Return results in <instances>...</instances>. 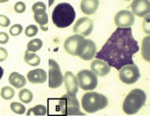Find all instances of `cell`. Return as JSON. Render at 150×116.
Returning a JSON list of instances; mask_svg holds the SVG:
<instances>
[{"label":"cell","mask_w":150,"mask_h":116,"mask_svg":"<svg viewBox=\"0 0 150 116\" xmlns=\"http://www.w3.org/2000/svg\"><path fill=\"white\" fill-rule=\"evenodd\" d=\"M138 51L139 45L133 37L131 27L116 28L95 56L110 67L120 70L125 65L134 64L133 55Z\"/></svg>","instance_id":"cell-1"},{"label":"cell","mask_w":150,"mask_h":116,"mask_svg":"<svg viewBox=\"0 0 150 116\" xmlns=\"http://www.w3.org/2000/svg\"><path fill=\"white\" fill-rule=\"evenodd\" d=\"M73 6L66 2H62L55 6L52 11V22L57 28H66L73 23L75 19Z\"/></svg>","instance_id":"cell-2"},{"label":"cell","mask_w":150,"mask_h":116,"mask_svg":"<svg viewBox=\"0 0 150 116\" xmlns=\"http://www.w3.org/2000/svg\"><path fill=\"white\" fill-rule=\"evenodd\" d=\"M146 102V94L141 89H133L123 101V111L128 115L136 114Z\"/></svg>","instance_id":"cell-3"},{"label":"cell","mask_w":150,"mask_h":116,"mask_svg":"<svg viewBox=\"0 0 150 116\" xmlns=\"http://www.w3.org/2000/svg\"><path fill=\"white\" fill-rule=\"evenodd\" d=\"M81 105L84 111L87 113H95L104 109L108 105V99L103 94L97 92H86L82 96Z\"/></svg>","instance_id":"cell-4"},{"label":"cell","mask_w":150,"mask_h":116,"mask_svg":"<svg viewBox=\"0 0 150 116\" xmlns=\"http://www.w3.org/2000/svg\"><path fill=\"white\" fill-rule=\"evenodd\" d=\"M59 109L60 112L64 115H84L80 111V104L76 95L67 92L59 99Z\"/></svg>","instance_id":"cell-5"},{"label":"cell","mask_w":150,"mask_h":116,"mask_svg":"<svg viewBox=\"0 0 150 116\" xmlns=\"http://www.w3.org/2000/svg\"><path fill=\"white\" fill-rule=\"evenodd\" d=\"M78 86L83 90H94L97 87V75L91 70H81L77 74Z\"/></svg>","instance_id":"cell-6"},{"label":"cell","mask_w":150,"mask_h":116,"mask_svg":"<svg viewBox=\"0 0 150 116\" xmlns=\"http://www.w3.org/2000/svg\"><path fill=\"white\" fill-rule=\"evenodd\" d=\"M64 76L60 70L59 64L54 59H49L48 71V85L51 89H56L63 84Z\"/></svg>","instance_id":"cell-7"},{"label":"cell","mask_w":150,"mask_h":116,"mask_svg":"<svg viewBox=\"0 0 150 116\" xmlns=\"http://www.w3.org/2000/svg\"><path fill=\"white\" fill-rule=\"evenodd\" d=\"M96 44L93 40L91 39H83L81 40L80 44H79L78 50H77V56H79L82 60H91L92 58L95 57L96 55Z\"/></svg>","instance_id":"cell-8"},{"label":"cell","mask_w":150,"mask_h":116,"mask_svg":"<svg viewBox=\"0 0 150 116\" xmlns=\"http://www.w3.org/2000/svg\"><path fill=\"white\" fill-rule=\"evenodd\" d=\"M140 78V71L137 65H125L119 70V79L125 84H133Z\"/></svg>","instance_id":"cell-9"},{"label":"cell","mask_w":150,"mask_h":116,"mask_svg":"<svg viewBox=\"0 0 150 116\" xmlns=\"http://www.w3.org/2000/svg\"><path fill=\"white\" fill-rule=\"evenodd\" d=\"M92 30L93 21L88 17H81L80 19H78L73 27V32L75 34L83 36V37L91 34Z\"/></svg>","instance_id":"cell-10"},{"label":"cell","mask_w":150,"mask_h":116,"mask_svg":"<svg viewBox=\"0 0 150 116\" xmlns=\"http://www.w3.org/2000/svg\"><path fill=\"white\" fill-rule=\"evenodd\" d=\"M114 22L117 28H130L134 23V16L128 10H120L115 15Z\"/></svg>","instance_id":"cell-11"},{"label":"cell","mask_w":150,"mask_h":116,"mask_svg":"<svg viewBox=\"0 0 150 116\" xmlns=\"http://www.w3.org/2000/svg\"><path fill=\"white\" fill-rule=\"evenodd\" d=\"M83 38H84L83 36L76 35V34L70 36V37H68L64 41V45H63L64 50L70 55L77 56V50H78L79 44H80L81 40Z\"/></svg>","instance_id":"cell-12"},{"label":"cell","mask_w":150,"mask_h":116,"mask_svg":"<svg viewBox=\"0 0 150 116\" xmlns=\"http://www.w3.org/2000/svg\"><path fill=\"white\" fill-rule=\"evenodd\" d=\"M133 13L138 17H144L149 13V1L148 0H134L131 3Z\"/></svg>","instance_id":"cell-13"},{"label":"cell","mask_w":150,"mask_h":116,"mask_svg":"<svg viewBox=\"0 0 150 116\" xmlns=\"http://www.w3.org/2000/svg\"><path fill=\"white\" fill-rule=\"evenodd\" d=\"M64 83L66 90L68 93L74 94L76 95V93L78 92V81H77V77L72 73L71 71H67L64 74Z\"/></svg>","instance_id":"cell-14"},{"label":"cell","mask_w":150,"mask_h":116,"mask_svg":"<svg viewBox=\"0 0 150 116\" xmlns=\"http://www.w3.org/2000/svg\"><path fill=\"white\" fill-rule=\"evenodd\" d=\"M90 66H91V71H93L96 75L101 76V77L107 75L110 72V68H111L105 61L100 60V59L93 60V61L91 62Z\"/></svg>","instance_id":"cell-15"},{"label":"cell","mask_w":150,"mask_h":116,"mask_svg":"<svg viewBox=\"0 0 150 116\" xmlns=\"http://www.w3.org/2000/svg\"><path fill=\"white\" fill-rule=\"evenodd\" d=\"M27 79L32 84H42L47 80V73L43 69H33L27 73Z\"/></svg>","instance_id":"cell-16"},{"label":"cell","mask_w":150,"mask_h":116,"mask_svg":"<svg viewBox=\"0 0 150 116\" xmlns=\"http://www.w3.org/2000/svg\"><path fill=\"white\" fill-rule=\"evenodd\" d=\"M99 1L98 0H82L80 2V9L84 14L91 15L94 14L98 9Z\"/></svg>","instance_id":"cell-17"},{"label":"cell","mask_w":150,"mask_h":116,"mask_svg":"<svg viewBox=\"0 0 150 116\" xmlns=\"http://www.w3.org/2000/svg\"><path fill=\"white\" fill-rule=\"evenodd\" d=\"M8 81L12 86L17 89L23 88V87L26 85V83H27L25 77H24L22 74L18 73V72H12V73L9 74Z\"/></svg>","instance_id":"cell-18"},{"label":"cell","mask_w":150,"mask_h":116,"mask_svg":"<svg viewBox=\"0 0 150 116\" xmlns=\"http://www.w3.org/2000/svg\"><path fill=\"white\" fill-rule=\"evenodd\" d=\"M24 60L30 66H38L40 64V57L35 53L29 52L27 50H26L25 54H24Z\"/></svg>","instance_id":"cell-19"},{"label":"cell","mask_w":150,"mask_h":116,"mask_svg":"<svg viewBox=\"0 0 150 116\" xmlns=\"http://www.w3.org/2000/svg\"><path fill=\"white\" fill-rule=\"evenodd\" d=\"M18 97L21 102H23L24 104H27V103H30L33 100V93L29 89L21 88V90L18 93Z\"/></svg>","instance_id":"cell-20"},{"label":"cell","mask_w":150,"mask_h":116,"mask_svg":"<svg viewBox=\"0 0 150 116\" xmlns=\"http://www.w3.org/2000/svg\"><path fill=\"white\" fill-rule=\"evenodd\" d=\"M43 42L40 38H35V39L30 40L27 43V51L29 52H37L42 48Z\"/></svg>","instance_id":"cell-21"},{"label":"cell","mask_w":150,"mask_h":116,"mask_svg":"<svg viewBox=\"0 0 150 116\" xmlns=\"http://www.w3.org/2000/svg\"><path fill=\"white\" fill-rule=\"evenodd\" d=\"M46 112H47L46 107H45L44 105L40 104V105H36V106H34V107L30 108V109L27 111L26 115H28V116H30V115H41V116H43V115H46Z\"/></svg>","instance_id":"cell-22"},{"label":"cell","mask_w":150,"mask_h":116,"mask_svg":"<svg viewBox=\"0 0 150 116\" xmlns=\"http://www.w3.org/2000/svg\"><path fill=\"white\" fill-rule=\"evenodd\" d=\"M0 95L1 97L4 99V100H10L14 97L15 95V92H14V89L12 87H9V86H4L1 88L0 90Z\"/></svg>","instance_id":"cell-23"},{"label":"cell","mask_w":150,"mask_h":116,"mask_svg":"<svg viewBox=\"0 0 150 116\" xmlns=\"http://www.w3.org/2000/svg\"><path fill=\"white\" fill-rule=\"evenodd\" d=\"M149 36L143 38L142 41V56L146 61H149Z\"/></svg>","instance_id":"cell-24"},{"label":"cell","mask_w":150,"mask_h":116,"mask_svg":"<svg viewBox=\"0 0 150 116\" xmlns=\"http://www.w3.org/2000/svg\"><path fill=\"white\" fill-rule=\"evenodd\" d=\"M34 19L36 22L40 25V27L47 25V23H48V15L46 12H44V13H39V14H34Z\"/></svg>","instance_id":"cell-25"},{"label":"cell","mask_w":150,"mask_h":116,"mask_svg":"<svg viewBox=\"0 0 150 116\" xmlns=\"http://www.w3.org/2000/svg\"><path fill=\"white\" fill-rule=\"evenodd\" d=\"M10 109L16 114H24L25 113V106L19 102H12L10 104Z\"/></svg>","instance_id":"cell-26"},{"label":"cell","mask_w":150,"mask_h":116,"mask_svg":"<svg viewBox=\"0 0 150 116\" xmlns=\"http://www.w3.org/2000/svg\"><path fill=\"white\" fill-rule=\"evenodd\" d=\"M32 11L34 14L44 13L46 12V5L43 2H36L32 5Z\"/></svg>","instance_id":"cell-27"},{"label":"cell","mask_w":150,"mask_h":116,"mask_svg":"<svg viewBox=\"0 0 150 116\" xmlns=\"http://www.w3.org/2000/svg\"><path fill=\"white\" fill-rule=\"evenodd\" d=\"M24 32H25V35L27 36V37H33V36H35L38 33V27L36 25L31 24V25H28L27 27L25 28Z\"/></svg>","instance_id":"cell-28"},{"label":"cell","mask_w":150,"mask_h":116,"mask_svg":"<svg viewBox=\"0 0 150 116\" xmlns=\"http://www.w3.org/2000/svg\"><path fill=\"white\" fill-rule=\"evenodd\" d=\"M22 31H23V27L21 24H14L9 29V34H11L12 36H18L22 33Z\"/></svg>","instance_id":"cell-29"},{"label":"cell","mask_w":150,"mask_h":116,"mask_svg":"<svg viewBox=\"0 0 150 116\" xmlns=\"http://www.w3.org/2000/svg\"><path fill=\"white\" fill-rule=\"evenodd\" d=\"M25 9H26V5L22 1L16 2L15 5H14V10H15L16 13H23L25 11Z\"/></svg>","instance_id":"cell-30"},{"label":"cell","mask_w":150,"mask_h":116,"mask_svg":"<svg viewBox=\"0 0 150 116\" xmlns=\"http://www.w3.org/2000/svg\"><path fill=\"white\" fill-rule=\"evenodd\" d=\"M10 25V19L7 16L0 14V26L1 27H8Z\"/></svg>","instance_id":"cell-31"},{"label":"cell","mask_w":150,"mask_h":116,"mask_svg":"<svg viewBox=\"0 0 150 116\" xmlns=\"http://www.w3.org/2000/svg\"><path fill=\"white\" fill-rule=\"evenodd\" d=\"M7 57H8V52H7V50L3 47H0V62L5 61Z\"/></svg>","instance_id":"cell-32"},{"label":"cell","mask_w":150,"mask_h":116,"mask_svg":"<svg viewBox=\"0 0 150 116\" xmlns=\"http://www.w3.org/2000/svg\"><path fill=\"white\" fill-rule=\"evenodd\" d=\"M9 41V36L6 32H0V44H6Z\"/></svg>","instance_id":"cell-33"},{"label":"cell","mask_w":150,"mask_h":116,"mask_svg":"<svg viewBox=\"0 0 150 116\" xmlns=\"http://www.w3.org/2000/svg\"><path fill=\"white\" fill-rule=\"evenodd\" d=\"M3 73H4V70L1 66H0V79H1L2 76H3Z\"/></svg>","instance_id":"cell-34"}]
</instances>
